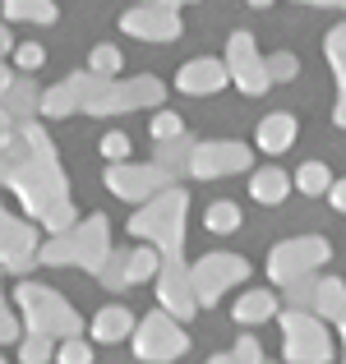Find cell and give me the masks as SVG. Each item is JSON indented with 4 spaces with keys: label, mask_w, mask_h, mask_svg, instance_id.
Listing matches in <instances>:
<instances>
[{
    "label": "cell",
    "mask_w": 346,
    "mask_h": 364,
    "mask_svg": "<svg viewBox=\"0 0 346 364\" xmlns=\"http://www.w3.org/2000/svg\"><path fill=\"white\" fill-rule=\"evenodd\" d=\"M19 309H23L28 328H33L37 337H65L70 341L74 332H79V314H74L56 291H46V286H28L23 282L19 286Z\"/></svg>",
    "instance_id": "cell-1"
},
{
    "label": "cell",
    "mask_w": 346,
    "mask_h": 364,
    "mask_svg": "<svg viewBox=\"0 0 346 364\" xmlns=\"http://www.w3.org/2000/svg\"><path fill=\"white\" fill-rule=\"evenodd\" d=\"M42 263H88V267H107V226H102V217H93L83 231H70L65 240H51L42 249Z\"/></svg>",
    "instance_id": "cell-2"
},
{
    "label": "cell",
    "mask_w": 346,
    "mask_h": 364,
    "mask_svg": "<svg viewBox=\"0 0 346 364\" xmlns=\"http://www.w3.org/2000/svg\"><path fill=\"white\" fill-rule=\"evenodd\" d=\"M180 217H185V194H180V189H171V194H162L143 217H134L130 231L162 240V249H167V254H180Z\"/></svg>",
    "instance_id": "cell-3"
},
{
    "label": "cell",
    "mask_w": 346,
    "mask_h": 364,
    "mask_svg": "<svg viewBox=\"0 0 346 364\" xmlns=\"http://www.w3.org/2000/svg\"><path fill=\"white\" fill-rule=\"evenodd\" d=\"M282 355L291 364H328L323 323H314L310 314H286L282 318Z\"/></svg>",
    "instance_id": "cell-4"
},
{
    "label": "cell",
    "mask_w": 346,
    "mask_h": 364,
    "mask_svg": "<svg viewBox=\"0 0 346 364\" xmlns=\"http://www.w3.org/2000/svg\"><path fill=\"white\" fill-rule=\"evenodd\" d=\"M185 346H189V337L176 328L171 314H152V318H143L139 337H134V355L148 360V364H167V360L185 355Z\"/></svg>",
    "instance_id": "cell-5"
},
{
    "label": "cell",
    "mask_w": 346,
    "mask_h": 364,
    "mask_svg": "<svg viewBox=\"0 0 346 364\" xmlns=\"http://www.w3.org/2000/svg\"><path fill=\"white\" fill-rule=\"evenodd\" d=\"M226 74L236 79L240 92H249V97H258V92L268 88V65L254 55V42H249V33H236L231 37V55H226Z\"/></svg>",
    "instance_id": "cell-6"
},
{
    "label": "cell",
    "mask_w": 346,
    "mask_h": 364,
    "mask_svg": "<svg viewBox=\"0 0 346 364\" xmlns=\"http://www.w3.org/2000/svg\"><path fill=\"white\" fill-rule=\"evenodd\" d=\"M240 277H245V263H240L236 254H213L208 263H199L194 272H189V282H194V300L199 304L217 300V295H222L231 282H240Z\"/></svg>",
    "instance_id": "cell-7"
},
{
    "label": "cell",
    "mask_w": 346,
    "mask_h": 364,
    "mask_svg": "<svg viewBox=\"0 0 346 364\" xmlns=\"http://www.w3.org/2000/svg\"><path fill=\"white\" fill-rule=\"evenodd\" d=\"M328 254H332L328 240H291V245H277V249H273V263H268V272H273L277 282H295L305 267L323 263Z\"/></svg>",
    "instance_id": "cell-8"
},
{
    "label": "cell",
    "mask_w": 346,
    "mask_h": 364,
    "mask_svg": "<svg viewBox=\"0 0 346 364\" xmlns=\"http://www.w3.org/2000/svg\"><path fill=\"white\" fill-rule=\"evenodd\" d=\"M249 166V148L245 143H204L189 157V171L194 176H231V171Z\"/></svg>",
    "instance_id": "cell-9"
},
{
    "label": "cell",
    "mask_w": 346,
    "mask_h": 364,
    "mask_svg": "<svg viewBox=\"0 0 346 364\" xmlns=\"http://www.w3.org/2000/svg\"><path fill=\"white\" fill-rule=\"evenodd\" d=\"M157 300H162V309L176 314V318H189V314L199 309V300H194V282H189V272L176 263V258L167 263V272H162V282H157Z\"/></svg>",
    "instance_id": "cell-10"
},
{
    "label": "cell",
    "mask_w": 346,
    "mask_h": 364,
    "mask_svg": "<svg viewBox=\"0 0 346 364\" xmlns=\"http://www.w3.org/2000/svg\"><path fill=\"white\" fill-rule=\"evenodd\" d=\"M107 185L120 198H148L157 185H167V171H157V166H111Z\"/></svg>",
    "instance_id": "cell-11"
},
{
    "label": "cell",
    "mask_w": 346,
    "mask_h": 364,
    "mask_svg": "<svg viewBox=\"0 0 346 364\" xmlns=\"http://www.w3.org/2000/svg\"><path fill=\"white\" fill-rule=\"evenodd\" d=\"M226 79H231V74H226V65H222V60H189L185 70L176 74L180 92H194V97H199V92H217Z\"/></svg>",
    "instance_id": "cell-12"
},
{
    "label": "cell",
    "mask_w": 346,
    "mask_h": 364,
    "mask_svg": "<svg viewBox=\"0 0 346 364\" xmlns=\"http://www.w3.org/2000/svg\"><path fill=\"white\" fill-rule=\"evenodd\" d=\"M33 231H23V226H14L5 213H0V263L9 267H28L33 263Z\"/></svg>",
    "instance_id": "cell-13"
},
{
    "label": "cell",
    "mask_w": 346,
    "mask_h": 364,
    "mask_svg": "<svg viewBox=\"0 0 346 364\" xmlns=\"http://www.w3.org/2000/svg\"><path fill=\"white\" fill-rule=\"evenodd\" d=\"M125 28H130V33L152 37V42H167V37H176V33H180L176 18H171V14H157V9H139V14H125Z\"/></svg>",
    "instance_id": "cell-14"
},
{
    "label": "cell",
    "mask_w": 346,
    "mask_h": 364,
    "mask_svg": "<svg viewBox=\"0 0 346 364\" xmlns=\"http://www.w3.org/2000/svg\"><path fill=\"white\" fill-rule=\"evenodd\" d=\"M295 143V120L291 116H268L258 124V148L263 152H286Z\"/></svg>",
    "instance_id": "cell-15"
},
{
    "label": "cell",
    "mask_w": 346,
    "mask_h": 364,
    "mask_svg": "<svg viewBox=\"0 0 346 364\" xmlns=\"http://www.w3.org/2000/svg\"><path fill=\"white\" fill-rule=\"evenodd\" d=\"M130 328H134L130 309H102L98 318H93V337H98V341H120Z\"/></svg>",
    "instance_id": "cell-16"
},
{
    "label": "cell",
    "mask_w": 346,
    "mask_h": 364,
    "mask_svg": "<svg viewBox=\"0 0 346 364\" xmlns=\"http://www.w3.org/2000/svg\"><path fill=\"white\" fill-rule=\"evenodd\" d=\"M273 295H263V291H249V295H240L236 300V323H263V318H273Z\"/></svg>",
    "instance_id": "cell-17"
},
{
    "label": "cell",
    "mask_w": 346,
    "mask_h": 364,
    "mask_svg": "<svg viewBox=\"0 0 346 364\" xmlns=\"http://www.w3.org/2000/svg\"><path fill=\"white\" fill-rule=\"evenodd\" d=\"M249 194H254L258 203H282L286 198V176L282 171H258L254 185H249Z\"/></svg>",
    "instance_id": "cell-18"
},
{
    "label": "cell",
    "mask_w": 346,
    "mask_h": 364,
    "mask_svg": "<svg viewBox=\"0 0 346 364\" xmlns=\"http://www.w3.org/2000/svg\"><path fill=\"white\" fill-rule=\"evenodd\" d=\"M314 304H319V314H328V318H346V286L323 282L319 291H314Z\"/></svg>",
    "instance_id": "cell-19"
},
{
    "label": "cell",
    "mask_w": 346,
    "mask_h": 364,
    "mask_svg": "<svg viewBox=\"0 0 346 364\" xmlns=\"http://www.w3.org/2000/svg\"><path fill=\"white\" fill-rule=\"evenodd\" d=\"M295 185H300L305 194H323V189H332V171L323 166V161H305L300 176H295Z\"/></svg>",
    "instance_id": "cell-20"
},
{
    "label": "cell",
    "mask_w": 346,
    "mask_h": 364,
    "mask_svg": "<svg viewBox=\"0 0 346 364\" xmlns=\"http://www.w3.org/2000/svg\"><path fill=\"white\" fill-rule=\"evenodd\" d=\"M157 272V254L152 249H134V254H125V282H143V277Z\"/></svg>",
    "instance_id": "cell-21"
},
{
    "label": "cell",
    "mask_w": 346,
    "mask_h": 364,
    "mask_svg": "<svg viewBox=\"0 0 346 364\" xmlns=\"http://www.w3.org/2000/svg\"><path fill=\"white\" fill-rule=\"evenodd\" d=\"M236 226H240V208L236 203H213L208 208V231L226 235V231H236Z\"/></svg>",
    "instance_id": "cell-22"
},
{
    "label": "cell",
    "mask_w": 346,
    "mask_h": 364,
    "mask_svg": "<svg viewBox=\"0 0 346 364\" xmlns=\"http://www.w3.org/2000/svg\"><path fill=\"white\" fill-rule=\"evenodd\" d=\"M79 97H83V88L74 83V88H56V92H46V116H65V111H74L79 107Z\"/></svg>",
    "instance_id": "cell-23"
},
{
    "label": "cell",
    "mask_w": 346,
    "mask_h": 364,
    "mask_svg": "<svg viewBox=\"0 0 346 364\" xmlns=\"http://www.w3.org/2000/svg\"><path fill=\"white\" fill-rule=\"evenodd\" d=\"M208 364H263V350H258V341L254 337H245L231 355H222V360H208Z\"/></svg>",
    "instance_id": "cell-24"
},
{
    "label": "cell",
    "mask_w": 346,
    "mask_h": 364,
    "mask_svg": "<svg viewBox=\"0 0 346 364\" xmlns=\"http://www.w3.org/2000/svg\"><path fill=\"white\" fill-rule=\"evenodd\" d=\"M46 355H51V337H37V332H28V341L19 346V360H23V364H42Z\"/></svg>",
    "instance_id": "cell-25"
},
{
    "label": "cell",
    "mask_w": 346,
    "mask_h": 364,
    "mask_svg": "<svg viewBox=\"0 0 346 364\" xmlns=\"http://www.w3.org/2000/svg\"><path fill=\"white\" fill-rule=\"evenodd\" d=\"M268 79L273 83H282V79H295V70H300V65H295V55H286V51H277V55H268Z\"/></svg>",
    "instance_id": "cell-26"
},
{
    "label": "cell",
    "mask_w": 346,
    "mask_h": 364,
    "mask_svg": "<svg viewBox=\"0 0 346 364\" xmlns=\"http://www.w3.org/2000/svg\"><path fill=\"white\" fill-rule=\"evenodd\" d=\"M185 134V124H180L176 111H162L157 120H152V139H162V143H171V139H180Z\"/></svg>",
    "instance_id": "cell-27"
},
{
    "label": "cell",
    "mask_w": 346,
    "mask_h": 364,
    "mask_svg": "<svg viewBox=\"0 0 346 364\" xmlns=\"http://www.w3.org/2000/svg\"><path fill=\"white\" fill-rule=\"evenodd\" d=\"M56 360H61V364H88L93 360V350L88 346H83V341H61V350H56Z\"/></svg>",
    "instance_id": "cell-28"
},
{
    "label": "cell",
    "mask_w": 346,
    "mask_h": 364,
    "mask_svg": "<svg viewBox=\"0 0 346 364\" xmlns=\"http://www.w3.org/2000/svg\"><path fill=\"white\" fill-rule=\"evenodd\" d=\"M120 70V51L115 46H98L93 51V74H115Z\"/></svg>",
    "instance_id": "cell-29"
},
{
    "label": "cell",
    "mask_w": 346,
    "mask_h": 364,
    "mask_svg": "<svg viewBox=\"0 0 346 364\" xmlns=\"http://www.w3.org/2000/svg\"><path fill=\"white\" fill-rule=\"evenodd\" d=\"M98 148H102V157H107V161H125V157H130V139H125V134H107Z\"/></svg>",
    "instance_id": "cell-30"
},
{
    "label": "cell",
    "mask_w": 346,
    "mask_h": 364,
    "mask_svg": "<svg viewBox=\"0 0 346 364\" xmlns=\"http://www.w3.org/2000/svg\"><path fill=\"white\" fill-rule=\"evenodd\" d=\"M14 60H19V70H37V65H42L46 55H42V46L23 42V46H19V51H14Z\"/></svg>",
    "instance_id": "cell-31"
},
{
    "label": "cell",
    "mask_w": 346,
    "mask_h": 364,
    "mask_svg": "<svg viewBox=\"0 0 346 364\" xmlns=\"http://www.w3.org/2000/svg\"><path fill=\"white\" fill-rule=\"evenodd\" d=\"M14 337V318L5 314V300H0V341H9Z\"/></svg>",
    "instance_id": "cell-32"
},
{
    "label": "cell",
    "mask_w": 346,
    "mask_h": 364,
    "mask_svg": "<svg viewBox=\"0 0 346 364\" xmlns=\"http://www.w3.org/2000/svg\"><path fill=\"white\" fill-rule=\"evenodd\" d=\"M332 208H337V213H346V180H337V185H332Z\"/></svg>",
    "instance_id": "cell-33"
},
{
    "label": "cell",
    "mask_w": 346,
    "mask_h": 364,
    "mask_svg": "<svg viewBox=\"0 0 346 364\" xmlns=\"http://www.w3.org/2000/svg\"><path fill=\"white\" fill-rule=\"evenodd\" d=\"M9 88H14V79H9V70L0 65V92H9Z\"/></svg>",
    "instance_id": "cell-34"
},
{
    "label": "cell",
    "mask_w": 346,
    "mask_h": 364,
    "mask_svg": "<svg viewBox=\"0 0 346 364\" xmlns=\"http://www.w3.org/2000/svg\"><path fill=\"white\" fill-rule=\"evenodd\" d=\"M9 51V33H5V28H0V55H5Z\"/></svg>",
    "instance_id": "cell-35"
},
{
    "label": "cell",
    "mask_w": 346,
    "mask_h": 364,
    "mask_svg": "<svg viewBox=\"0 0 346 364\" xmlns=\"http://www.w3.org/2000/svg\"><path fill=\"white\" fill-rule=\"evenodd\" d=\"M342 328H346V318H342Z\"/></svg>",
    "instance_id": "cell-36"
},
{
    "label": "cell",
    "mask_w": 346,
    "mask_h": 364,
    "mask_svg": "<svg viewBox=\"0 0 346 364\" xmlns=\"http://www.w3.org/2000/svg\"><path fill=\"white\" fill-rule=\"evenodd\" d=\"M0 364H5V360H0Z\"/></svg>",
    "instance_id": "cell-37"
}]
</instances>
